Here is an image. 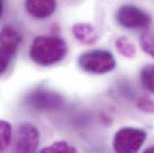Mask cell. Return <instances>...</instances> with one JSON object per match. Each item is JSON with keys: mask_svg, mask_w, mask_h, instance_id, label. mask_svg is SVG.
<instances>
[{"mask_svg": "<svg viewBox=\"0 0 154 153\" xmlns=\"http://www.w3.org/2000/svg\"><path fill=\"white\" fill-rule=\"evenodd\" d=\"M13 56V54H11L10 52H8L6 49L0 46V75L5 72Z\"/></svg>", "mask_w": 154, "mask_h": 153, "instance_id": "obj_16", "label": "cell"}, {"mask_svg": "<svg viewBox=\"0 0 154 153\" xmlns=\"http://www.w3.org/2000/svg\"><path fill=\"white\" fill-rule=\"evenodd\" d=\"M3 12H4V5H3V1L0 0V18L3 15Z\"/></svg>", "mask_w": 154, "mask_h": 153, "instance_id": "obj_18", "label": "cell"}, {"mask_svg": "<svg viewBox=\"0 0 154 153\" xmlns=\"http://www.w3.org/2000/svg\"><path fill=\"white\" fill-rule=\"evenodd\" d=\"M39 145V132L33 124L23 123L18 126L15 136V151L32 153L37 151Z\"/></svg>", "mask_w": 154, "mask_h": 153, "instance_id": "obj_6", "label": "cell"}, {"mask_svg": "<svg viewBox=\"0 0 154 153\" xmlns=\"http://www.w3.org/2000/svg\"><path fill=\"white\" fill-rule=\"evenodd\" d=\"M144 153H154V146H152V147H149L147 148L146 150L143 151Z\"/></svg>", "mask_w": 154, "mask_h": 153, "instance_id": "obj_17", "label": "cell"}, {"mask_svg": "<svg viewBox=\"0 0 154 153\" xmlns=\"http://www.w3.org/2000/svg\"><path fill=\"white\" fill-rule=\"evenodd\" d=\"M140 80L145 90L154 93V65H148L142 69Z\"/></svg>", "mask_w": 154, "mask_h": 153, "instance_id": "obj_11", "label": "cell"}, {"mask_svg": "<svg viewBox=\"0 0 154 153\" xmlns=\"http://www.w3.org/2000/svg\"><path fill=\"white\" fill-rule=\"evenodd\" d=\"M136 106L141 111L154 115V99L149 96H141L136 101Z\"/></svg>", "mask_w": 154, "mask_h": 153, "instance_id": "obj_14", "label": "cell"}, {"mask_svg": "<svg viewBox=\"0 0 154 153\" xmlns=\"http://www.w3.org/2000/svg\"><path fill=\"white\" fill-rule=\"evenodd\" d=\"M67 54L66 41L57 36L42 35L34 38L30 49V57L41 66H49L62 61Z\"/></svg>", "mask_w": 154, "mask_h": 153, "instance_id": "obj_1", "label": "cell"}, {"mask_svg": "<svg viewBox=\"0 0 154 153\" xmlns=\"http://www.w3.org/2000/svg\"><path fill=\"white\" fill-rule=\"evenodd\" d=\"M26 103L31 109L37 111H53L61 109L65 100L60 94L55 91L37 90L26 97Z\"/></svg>", "mask_w": 154, "mask_h": 153, "instance_id": "obj_4", "label": "cell"}, {"mask_svg": "<svg viewBox=\"0 0 154 153\" xmlns=\"http://www.w3.org/2000/svg\"><path fill=\"white\" fill-rule=\"evenodd\" d=\"M146 133L138 128L125 127L116 132L113 147L116 152L134 153L139 151L146 140Z\"/></svg>", "mask_w": 154, "mask_h": 153, "instance_id": "obj_3", "label": "cell"}, {"mask_svg": "<svg viewBox=\"0 0 154 153\" xmlns=\"http://www.w3.org/2000/svg\"><path fill=\"white\" fill-rule=\"evenodd\" d=\"M78 65L86 73L103 75L114 70L116 60L108 50L93 49L82 53L78 58Z\"/></svg>", "mask_w": 154, "mask_h": 153, "instance_id": "obj_2", "label": "cell"}, {"mask_svg": "<svg viewBox=\"0 0 154 153\" xmlns=\"http://www.w3.org/2000/svg\"><path fill=\"white\" fill-rule=\"evenodd\" d=\"M140 45L143 51L154 58V36L150 33H144L141 36Z\"/></svg>", "mask_w": 154, "mask_h": 153, "instance_id": "obj_15", "label": "cell"}, {"mask_svg": "<svg viewBox=\"0 0 154 153\" xmlns=\"http://www.w3.org/2000/svg\"><path fill=\"white\" fill-rule=\"evenodd\" d=\"M12 126L9 122L0 120V152L5 151L11 142Z\"/></svg>", "mask_w": 154, "mask_h": 153, "instance_id": "obj_13", "label": "cell"}, {"mask_svg": "<svg viewBox=\"0 0 154 153\" xmlns=\"http://www.w3.org/2000/svg\"><path fill=\"white\" fill-rule=\"evenodd\" d=\"M116 20L120 25L127 29L144 28L151 23V17L146 12L131 5L119 7L116 13Z\"/></svg>", "mask_w": 154, "mask_h": 153, "instance_id": "obj_5", "label": "cell"}, {"mask_svg": "<svg viewBox=\"0 0 154 153\" xmlns=\"http://www.w3.org/2000/svg\"><path fill=\"white\" fill-rule=\"evenodd\" d=\"M116 47L117 51L126 58H133L136 55L135 46L131 40L125 36H121L116 40Z\"/></svg>", "mask_w": 154, "mask_h": 153, "instance_id": "obj_10", "label": "cell"}, {"mask_svg": "<svg viewBox=\"0 0 154 153\" xmlns=\"http://www.w3.org/2000/svg\"><path fill=\"white\" fill-rule=\"evenodd\" d=\"M77 151L76 148L65 141L56 142L50 146L40 150V152L42 153H75Z\"/></svg>", "mask_w": 154, "mask_h": 153, "instance_id": "obj_12", "label": "cell"}, {"mask_svg": "<svg viewBox=\"0 0 154 153\" xmlns=\"http://www.w3.org/2000/svg\"><path fill=\"white\" fill-rule=\"evenodd\" d=\"M22 42L21 34L11 25H5L0 31V45L14 55Z\"/></svg>", "mask_w": 154, "mask_h": 153, "instance_id": "obj_8", "label": "cell"}, {"mask_svg": "<svg viewBox=\"0 0 154 153\" xmlns=\"http://www.w3.org/2000/svg\"><path fill=\"white\" fill-rule=\"evenodd\" d=\"M72 32L75 39L83 45H92L99 39L96 28L90 23H76L73 26Z\"/></svg>", "mask_w": 154, "mask_h": 153, "instance_id": "obj_9", "label": "cell"}, {"mask_svg": "<svg viewBox=\"0 0 154 153\" xmlns=\"http://www.w3.org/2000/svg\"><path fill=\"white\" fill-rule=\"evenodd\" d=\"M25 8L33 18L45 19L56 11L57 0H25Z\"/></svg>", "mask_w": 154, "mask_h": 153, "instance_id": "obj_7", "label": "cell"}]
</instances>
